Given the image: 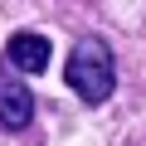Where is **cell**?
<instances>
[{
    "instance_id": "obj_1",
    "label": "cell",
    "mask_w": 146,
    "mask_h": 146,
    "mask_svg": "<svg viewBox=\"0 0 146 146\" xmlns=\"http://www.w3.org/2000/svg\"><path fill=\"white\" fill-rule=\"evenodd\" d=\"M63 78L73 88V98L88 102V107H102L112 93H117V58H112V44L98 39V34H83L68 54V68Z\"/></svg>"
},
{
    "instance_id": "obj_2",
    "label": "cell",
    "mask_w": 146,
    "mask_h": 146,
    "mask_svg": "<svg viewBox=\"0 0 146 146\" xmlns=\"http://www.w3.org/2000/svg\"><path fill=\"white\" fill-rule=\"evenodd\" d=\"M5 58H10V68H20V73H49V58H54V44L39 34V29H15L10 34V44H5Z\"/></svg>"
},
{
    "instance_id": "obj_3",
    "label": "cell",
    "mask_w": 146,
    "mask_h": 146,
    "mask_svg": "<svg viewBox=\"0 0 146 146\" xmlns=\"http://www.w3.org/2000/svg\"><path fill=\"white\" fill-rule=\"evenodd\" d=\"M29 122H34V93H29V83L0 73V127L5 131H25Z\"/></svg>"
}]
</instances>
